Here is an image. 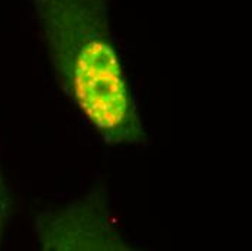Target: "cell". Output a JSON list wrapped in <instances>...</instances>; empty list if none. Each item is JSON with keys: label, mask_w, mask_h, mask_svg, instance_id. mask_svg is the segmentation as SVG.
Masks as SVG:
<instances>
[{"label": "cell", "mask_w": 252, "mask_h": 251, "mask_svg": "<svg viewBox=\"0 0 252 251\" xmlns=\"http://www.w3.org/2000/svg\"><path fill=\"white\" fill-rule=\"evenodd\" d=\"M55 73L74 105L109 144L142 140V124L104 0H33Z\"/></svg>", "instance_id": "cell-1"}, {"label": "cell", "mask_w": 252, "mask_h": 251, "mask_svg": "<svg viewBox=\"0 0 252 251\" xmlns=\"http://www.w3.org/2000/svg\"><path fill=\"white\" fill-rule=\"evenodd\" d=\"M4 212H6V187L3 184V179L0 176V231L3 226Z\"/></svg>", "instance_id": "cell-2"}]
</instances>
